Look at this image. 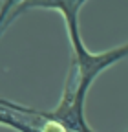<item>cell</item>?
<instances>
[{
  "label": "cell",
  "instance_id": "obj_1",
  "mask_svg": "<svg viewBox=\"0 0 128 132\" xmlns=\"http://www.w3.org/2000/svg\"><path fill=\"white\" fill-rule=\"evenodd\" d=\"M28 6H44V7H55L59 11H62L64 19H66L68 24V33H70V39H71V46H73V59H71V66L70 68L75 70L77 81H79V92H77V101H75V108L79 116H84L83 114V106H84V97L86 92L92 85V81L97 77L104 68L112 66L115 61L123 59L128 55V44L115 48L112 52H104L99 55H92L86 52V48L81 42V37H79V26H77V13L79 7L83 6L81 0L77 2H66V0H46V2H24L22 9Z\"/></svg>",
  "mask_w": 128,
  "mask_h": 132
},
{
  "label": "cell",
  "instance_id": "obj_2",
  "mask_svg": "<svg viewBox=\"0 0 128 132\" xmlns=\"http://www.w3.org/2000/svg\"><path fill=\"white\" fill-rule=\"evenodd\" d=\"M11 6H15V2H4V4H2V9H0V33H2V29H4V28L7 26V22H9L7 11H9Z\"/></svg>",
  "mask_w": 128,
  "mask_h": 132
}]
</instances>
